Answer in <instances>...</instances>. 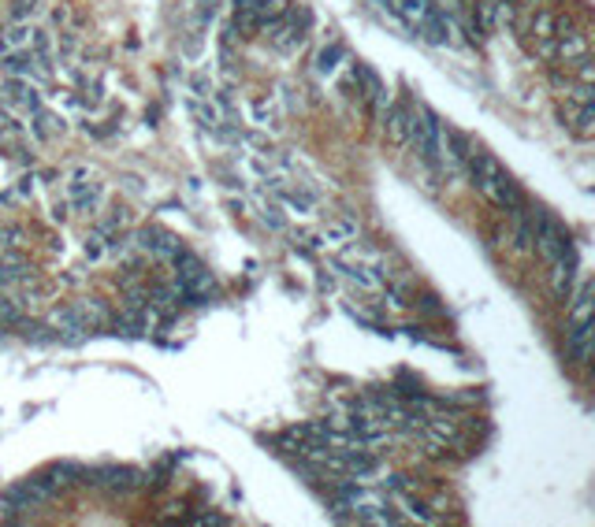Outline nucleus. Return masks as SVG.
Here are the masks:
<instances>
[{
    "instance_id": "22",
    "label": "nucleus",
    "mask_w": 595,
    "mask_h": 527,
    "mask_svg": "<svg viewBox=\"0 0 595 527\" xmlns=\"http://www.w3.org/2000/svg\"><path fill=\"white\" fill-rule=\"evenodd\" d=\"M0 238H4V245L11 249V245H19V238H23V234H19L15 227H8V230H0Z\"/></svg>"
},
{
    "instance_id": "17",
    "label": "nucleus",
    "mask_w": 595,
    "mask_h": 527,
    "mask_svg": "<svg viewBox=\"0 0 595 527\" xmlns=\"http://www.w3.org/2000/svg\"><path fill=\"white\" fill-rule=\"evenodd\" d=\"M343 60H346V45H343V41H331L328 48H320V56H316V71H320V74H335Z\"/></svg>"
},
{
    "instance_id": "12",
    "label": "nucleus",
    "mask_w": 595,
    "mask_h": 527,
    "mask_svg": "<svg viewBox=\"0 0 595 527\" xmlns=\"http://www.w3.org/2000/svg\"><path fill=\"white\" fill-rule=\"evenodd\" d=\"M565 353L577 367H584L591 360V320H569L565 331Z\"/></svg>"
},
{
    "instance_id": "6",
    "label": "nucleus",
    "mask_w": 595,
    "mask_h": 527,
    "mask_svg": "<svg viewBox=\"0 0 595 527\" xmlns=\"http://www.w3.org/2000/svg\"><path fill=\"white\" fill-rule=\"evenodd\" d=\"M56 497V486L49 483L45 476H34V479H23L8 490L4 497V509H41Z\"/></svg>"
},
{
    "instance_id": "20",
    "label": "nucleus",
    "mask_w": 595,
    "mask_h": 527,
    "mask_svg": "<svg viewBox=\"0 0 595 527\" xmlns=\"http://www.w3.org/2000/svg\"><path fill=\"white\" fill-rule=\"evenodd\" d=\"M253 115H257V123H271V126H279V115H276V104H271V100H257L253 104Z\"/></svg>"
},
{
    "instance_id": "21",
    "label": "nucleus",
    "mask_w": 595,
    "mask_h": 527,
    "mask_svg": "<svg viewBox=\"0 0 595 527\" xmlns=\"http://www.w3.org/2000/svg\"><path fill=\"white\" fill-rule=\"evenodd\" d=\"M34 8H37V0H15V4H11V19L27 22V15H34Z\"/></svg>"
},
{
    "instance_id": "2",
    "label": "nucleus",
    "mask_w": 595,
    "mask_h": 527,
    "mask_svg": "<svg viewBox=\"0 0 595 527\" xmlns=\"http://www.w3.org/2000/svg\"><path fill=\"white\" fill-rule=\"evenodd\" d=\"M172 268H175V289H179V297L186 301V305H209L212 301V275H209V268L190 253V249H179L175 253V260H172Z\"/></svg>"
},
{
    "instance_id": "8",
    "label": "nucleus",
    "mask_w": 595,
    "mask_h": 527,
    "mask_svg": "<svg viewBox=\"0 0 595 527\" xmlns=\"http://www.w3.org/2000/svg\"><path fill=\"white\" fill-rule=\"evenodd\" d=\"M86 483L105 486L108 494H131L146 479H141V471H134V468H97V471H86Z\"/></svg>"
},
{
    "instance_id": "10",
    "label": "nucleus",
    "mask_w": 595,
    "mask_h": 527,
    "mask_svg": "<svg viewBox=\"0 0 595 527\" xmlns=\"http://www.w3.org/2000/svg\"><path fill=\"white\" fill-rule=\"evenodd\" d=\"M562 115H565V126L573 130V138H580V141L595 138V100H569L565 97Z\"/></svg>"
},
{
    "instance_id": "3",
    "label": "nucleus",
    "mask_w": 595,
    "mask_h": 527,
    "mask_svg": "<svg viewBox=\"0 0 595 527\" xmlns=\"http://www.w3.org/2000/svg\"><path fill=\"white\" fill-rule=\"evenodd\" d=\"M409 145H417L421 160L428 167H439V152H443V123L428 104L413 108V126H409Z\"/></svg>"
},
{
    "instance_id": "13",
    "label": "nucleus",
    "mask_w": 595,
    "mask_h": 527,
    "mask_svg": "<svg viewBox=\"0 0 595 527\" xmlns=\"http://www.w3.org/2000/svg\"><path fill=\"white\" fill-rule=\"evenodd\" d=\"M357 234H361V223L354 216H335L320 227V245H350L357 242Z\"/></svg>"
},
{
    "instance_id": "14",
    "label": "nucleus",
    "mask_w": 595,
    "mask_h": 527,
    "mask_svg": "<svg viewBox=\"0 0 595 527\" xmlns=\"http://www.w3.org/2000/svg\"><path fill=\"white\" fill-rule=\"evenodd\" d=\"M0 93H4V100H8V104H15V108H23V112L41 108V93H37V86H34V82H27V78H8Z\"/></svg>"
},
{
    "instance_id": "16",
    "label": "nucleus",
    "mask_w": 595,
    "mask_h": 527,
    "mask_svg": "<svg viewBox=\"0 0 595 527\" xmlns=\"http://www.w3.org/2000/svg\"><path fill=\"white\" fill-rule=\"evenodd\" d=\"M30 115H34V123H30V126H34V134L41 138V141H53L56 134H63V123L56 119L53 112H45V108H34Z\"/></svg>"
},
{
    "instance_id": "4",
    "label": "nucleus",
    "mask_w": 595,
    "mask_h": 527,
    "mask_svg": "<svg viewBox=\"0 0 595 527\" xmlns=\"http://www.w3.org/2000/svg\"><path fill=\"white\" fill-rule=\"evenodd\" d=\"M309 26H313V11H309L305 4H298V8H287L276 22L268 26V37H271V45H276L279 52H294V48L305 45Z\"/></svg>"
},
{
    "instance_id": "1",
    "label": "nucleus",
    "mask_w": 595,
    "mask_h": 527,
    "mask_svg": "<svg viewBox=\"0 0 595 527\" xmlns=\"http://www.w3.org/2000/svg\"><path fill=\"white\" fill-rule=\"evenodd\" d=\"M469 178L473 186L480 190L484 197L495 208H502V212H513V208H521V190H517V182L510 178V171L502 167L491 152H476L473 164H469Z\"/></svg>"
},
{
    "instance_id": "7",
    "label": "nucleus",
    "mask_w": 595,
    "mask_h": 527,
    "mask_svg": "<svg viewBox=\"0 0 595 527\" xmlns=\"http://www.w3.org/2000/svg\"><path fill=\"white\" fill-rule=\"evenodd\" d=\"M134 245L141 249V253H149L153 260H164V264H172L175 253L183 249V242H179L172 230H164V227H141L134 234Z\"/></svg>"
},
{
    "instance_id": "11",
    "label": "nucleus",
    "mask_w": 595,
    "mask_h": 527,
    "mask_svg": "<svg viewBox=\"0 0 595 527\" xmlns=\"http://www.w3.org/2000/svg\"><path fill=\"white\" fill-rule=\"evenodd\" d=\"M551 264V286H554V294H558L562 301H569V289H573V279H577V249L573 245H565L554 260H547Z\"/></svg>"
},
{
    "instance_id": "9",
    "label": "nucleus",
    "mask_w": 595,
    "mask_h": 527,
    "mask_svg": "<svg viewBox=\"0 0 595 527\" xmlns=\"http://www.w3.org/2000/svg\"><path fill=\"white\" fill-rule=\"evenodd\" d=\"M409 126H413V104L409 100H395L383 108V134L391 145H409Z\"/></svg>"
},
{
    "instance_id": "5",
    "label": "nucleus",
    "mask_w": 595,
    "mask_h": 527,
    "mask_svg": "<svg viewBox=\"0 0 595 527\" xmlns=\"http://www.w3.org/2000/svg\"><path fill=\"white\" fill-rule=\"evenodd\" d=\"M68 201H71V208L75 212H97V204H101V182H97V175L89 167H75L71 175H68Z\"/></svg>"
},
{
    "instance_id": "15",
    "label": "nucleus",
    "mask_w": 595,
    "mask_h": 527,
    "mask_svg": "<svg viewBox=\"0 0 595 527\" xmlns=\"http://www.w3.org/2000/svg\"><path fill=\"white\" fill-rule=\"evenodd\" d=\"M357 78H361V97H365V104H369L376 115H383V108H387V86H383V78L372 71V67H365V63L357 67Z\"/></svg>"
},
{
    "instance_id": "19",
    "label": "nucleus",
    "mask_w": 595,
    "mask_h": 527,
    "mask_svg": "<svg viewBox=\"0 0 595 527\" xmlns=\"http://www.w3.org/2000/svg\"><path fill=\"white\" fill-rule=\"evenodd\" d=\"M554 19H558V15H554L551 8H536L532 11V34L539 37V41H551V37H554Z\"/></svg>"
},
{
    "instance_id": "18",
    "label": "nucleus",
    "mask_w": 595,
    "mask_h": 527,
    "mask_svg": "<svg viewBox=\"0 0 595 527\" xmlns=\"http://www.w3.org/2000/svg\"><path fill=\"white\" fill-rule=\"evenodd\" d=\"M257 212H261V219L268 223L271 230H283V227H287V219H283V208L271 201V197H257Z\"/></svg>"
}]
</instances>
